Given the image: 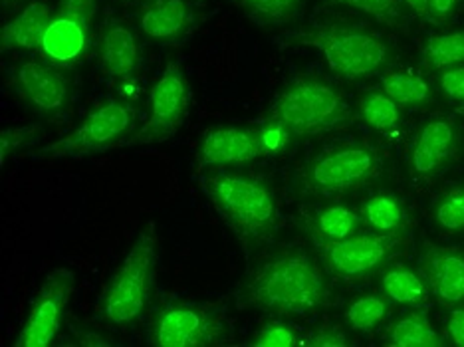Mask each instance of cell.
Masks as SVG:
<instances>
[{"label":"cell","mask_w":464,"mask_h":347,"mask_svg":"<svg viewBox=\"0 0 464 347\" xmlns=\"http://www.w3.org/2000/svg\"><path fill=\"white\" fill-rule=\"evenodd\" d=\"M151 335L153 343L161 347L220 345L230 338V323L227 315L215 308L175 304L157 313Z\"/></svg>","instance_id":"5"},{"label":"cell","mask_w":464,"mask_h":347,"mask_svg":"<svg viewBox=\"0 0 464 347\" xmlns=\"http://www.w3.org/2000/svg\"><path fill=\"white\" fill-rule=\"evenodd\" d=\"M188 23V6L185 0H155L143 10L141 30L153 40L179 36Z\"/></svg>","instance_id":"19"},{"label":"cell","mask_w":464,"mask_h":347,"mask_svg":"<svg viewBox=\"0 0 464 347\" xmlns=\"http://www.w3.org/2000/svg\"><path fill=\"white\" fill-rule=\"evenodd\" d=\"M312 44L318 48L328 66L347 78L367 76L382 68L387 60V44L373 34L352 28L318 30Z\"/></svg>","instance_id":"6"},{"label":"cell","mask_w":464,"mask_h":347,"mask_svg":"<svg viewBox=\"0 0 464 347\" xmlns=\"http://www.w3.org/2000/svg\"><path fill=\"white\" fill-rule=\"evenodd\" d=\"M28 133H30V130H26V128L5 130L3 133H0V159H3V165L8 159V155L13 153L18 145H23L26 141Z\"/></svg>","instance_id":"34"},{"label":"cell","mask_w":464,"mask_h":347,"mask_svg":"<svg viewBox=\"0 0 464 347\" xmlns=\"http://www.w3.org/2000/svg\"><path fill=\"white\" fill-rule=\"evenodd\" d=\"M401 3L407 5L417 14H429V0H401Z\"/></svg>","instance_id":"39"},{"label":"cell","mask_w":464,"mask_h":347,"mask_svg":"<svg viewBox=\"0 0 464 347\" xmlns=\"http://www.w3.org/2000/svg\"><path fill=\"white\" fill-rule=\"evenodd\" d=\"M447 330L452 343L464 347V308H455L450 312Z\"/></svg>","instance_id":"37"},{"label":"cell","mask_w":464,"mask_h":347,"mask_svg":"<svg viewBox=\"0 0 464 347\" xmlns=\"http://www.w3.org/2000/svg\"><path fill=\"white\" fill-rule=\"evenodd\" d=\"M360 113L369 128L389 131L399 123V105L385 92H369L360 100Z\"/></svg>","instance_id":"27"},{"label":"cell","mask_w":464,"mask_h":347,"mask_svg":"<svg viewBox=\"0 0 464 347\" xmlns=\"http://www.w3.org/2000/svg\"><path fill=\"white\" fill-rule=\"evenodd\" d=\"M383 92L399 108H407L429 98V83L411 72H392L383 80Z\"/></svg>","instance_id":"25"},{"label":"cell","mask_w":464,"mask_h":347,"mask_svg":"<svg viewBox=\"0 0 464 347\" xmlns=\"http://www.w3.org/2000/svg\"><path fill=\"white\" fill-rule=\"evenodd\" d=\"M266 157L260 128H218L205 135L198 149L200 167L245 165Z\"/></svg>","instance_id":"12"},{"label":"cell","mask_w":464,"mask_h":347,"mask_svg":"<svg viewBox=\"0 0 464 347\" xmlns=\"http://www.w3.org/2000/svg\"><path fill=\"white\" fill-rule=\"evenodd\" d=\"M50 23H52V8L46 3H42V0H34V3H30L23 13H20L14 20H10V23L3 28V36H0L3 50L40 48L42 36H44Z\"/></svg>","instance_id":"17"},{"label":"cell","mask_w":464,"mask_h":347,"mask_svg":"<svg viewBox=\"0 0 464 347\" xmlns=\"http://www.w3.org/2000/svg\"><path fill=\"white\" fill-rule=\"evenodd\" d=\"M72 290L73 275L70 270L58 268L52 272L28 313L23 332L18 333L14 347H48L60 330Z\"/></svg>","instance_id":"11"},{"label":"cell","mask_w":464,"mask_h":347,"mask_svg":"<svg viewBox=\"0 0 464 347\" xmlns=\"http://www.w3.org/2000/svg\"><path fill=\"white\" fill-rule=\"evenodd\" d=\"M314 238L320 240H340L362 233L363 217L355 210L335 205L320 210L314 218Z\"/></svg>","instance_id":"22"},{"label":"cell","mask_w":464,"mask_h":347,"mask_svg":"<svg viewBox=\"0 0 464 347\" xmlns=\"http://www.w3.org/2000/svg\"><path fill=\"white\" fill-rule=\"evenodd\" d=\"M198 181L208 201L240 238L248 255L276 233V198L262 183L237 175H200Z\"/></svg>","instance_id":"2"},{"label":"cell","mask_w":464,"mask_h":347,"mask_svg":"<svg viewBox=\"0 0 464 347\" xmlns=\"http://www.w3.org/2000/svg\"><path fill=\"white\" fill-rule=\"evenodd\" d=\"M347 113L342 93L320 80H300L272 105L270 120L286 125L294 138L332 130Z\"/></svg>","instance_id":"4"},{"label":"cell","mask_w":464,"mask_h":347,"mask_svg":"<svg viewBox=\"0 0 464 347\" xmlns=\"http://www.w3.org/2000/svg\"><path fill=\"white\" fill-rule=\"evenodd\" d=\"M305 0H242L245 13L262 26H280L296 18Z\"/></svg>","instance_id":"24"},{"label":"cell","mask_w":464,"mask_h":347,"mask_svg":"<svg viewBox=\"0 0 464 347\" xmlns=\"http://www.w3.org/2000/svg\"><path fill=\"white\" fill-rule=\"evenodd\" d=\"M457 149V130L447 120H432L420 128L411 149V169L415 175H435L450 161Z\"/></svg>","instance_id":"13"},{"label":"cell","mask_w":464,"mask_h":347,"mask_svg":"<svg viewBox=\"0 0 464 347\" xmlns=\"http://www.w3.org/2000/svg\"><path fill=\"white\" fill-rule=\"evenodd\" d=\"M294 343H296V340H294V332L280 322L266 323L265 328L256 333V338L252 340V345L256 347H290Z\"/></svg>","instance_id":"30"},{"label":"cell","mask_w":464,"mask_h":347,"mask_svg":"<svg viewBox=\"0 0 464 347\" xmlns=\"http://www.w3.org/2000/svg\"><path fill=\"white\" fill-rule=\"evenodd\" d=\"M389 343L397 347H437L442 345V340L425 313L411 312L392 325Z\"/></svg>","instance_id":"23"},{"label":"cell","mask_w":464,"mask_h":347,"mask_svg":"<svg viewBox=\"0 0 464 347\" xmlns=\"http://www.w3.org/2000/svg\"><path fill=\"white\" fill-rule=\"evenodd\" d=\"M260 138H262V143H265L266 155H274V153H280L284 147L290 143L294 135L290 133L286 125L268 118V121L260 128Z\"/></svg>","instance_id":"31"},{"label":"cell","mask_w":464,"mask_h":347,"mask_svg":"<svg viewBox=\"0 0 464 347\" xmlns=\"http://www.w3.org/2000/svg\"><path fill=\"white\" fill-rule=\"evenodd\" d=\"M425 58L430 68L447 70L464 62V33H450L429 38Z\"/></svg>","instance_id":"28"},{"label":"cell","mask_w":464,"mask_h":347,"mask_svg":"<svg viewBox=\"0 0 464 347\" xmlns=\"http://www.w3.org/2000/svg\"><path fill=\"white\" fill-rule=\"evenodd\" d=\"M382 290L387 300L401 306L423 308L429 304V284L409 268H389L382 276Z\"/></svg>","instance_id":"20"},{"label":"cell","mask_w":464,"mask_h":347,"mask_svg":"<svg viewBox=\"0 0 464 347\" xmlns=\"http://www.w3.org/2000/svg\"><path fill=\"white\" fill-rule=\"evenodd\" d=\"M18 83L26 98L42 111H54L66 100V82L56 70L28 62L18 70Z\"/></svg>","instance_id":"16"},{"label":"cell","mask_w":464,"mask_h":347,"mask_svg":"<svg viewBox=\"0 0 464 347\" xmlns=\"http://www.w3.org/2000/svg\"><path fill=\"white\" fill-rule=\"evenodd\" d=\"M157 265L155 225L150 223L137 235L123 265L115 272L103 296V318L125 325L140 315L151 296Z\"/></svg>","instance_id":"3"},{"label":"cell","mask_w":464,"mask_h":347,"mask_svg":"<svg viewBox=\"0 0 464 347\" xmlns=\"http://www.w3.org/2000/svg\"><path fill=\"white\" fill-rule=\"evenodd\" d=\"M133 125V110L121 101H110L92 111L76 131L56 143L46 145L38 155L50 157H82L98 153L115 145Z\"/></svg>","instance_id":"8"},{"label":"cell","mask_w":464,"mask_h":347,"mask_svg":"<svg viewBox=\"0 0 464 347\" xmlns=\"http://www.w3.org/2000/svg\"><path fill=\"white\" fill-rule=\"evenodd\" d=\"M440 88L449 98L464 101V66H452L442 70L440 73Z\"/></svg>","instance_id":"33"},{"label":"cell","mask_w":464,"mask_h":347,"mask_svg":"<svg viewBox=\"0 0 464 347\" xmlns=\"http://www.w3.org/2000/svg\"><path fill=\"white\" fill-rule=\"evenodd\" d=\"M240 304L272 313H305L328 300V282L308 255H288L268 262L240 294Z\"/></svg>","instance_id":"1"},{"label":"cell","mask_w":464,"mask_h":347,"mask_svg":"<svg viewBox=\"0 0 464 347\" xmlns=\"http://www.w3.org/2000/svg\"><path fill=\"white\" fill-rule=\"evenodd\" d=\"M379 157L367 147H342L314 159L304 171V183L315 193H343L360 187L377 171Z\"/></svg>","instance_id":"9"},{"label":"cell","mask_w":464,"mask_h":347,"mask_svg":"<svg viewBox=\"0 0 464 347\" xmlns=\"http://www.w3.org/2000/svg\"><path fill=\"white\" fill-rule=\"evenodd\" d=\"M334 3L357 8L362 10V13L373 14L383 20H392L393 16H397V6H399V0H334Z\"/></svg>","instance_id":"32"},{"label":"cell","mask_w":464,"mask_h":347,"mask_svg":"<svg viewBox=\"0 0 464 347\" xmlns=\"http://www.w3.org/2000/svg\"><path fill=\"white\" fill-rule=\"evenodd\" d=\"M459 0H429V14H435L437 18H447L452 14Z\"/></svg>","instance_id":"38"},{"label":"cell","mask_w":464,"mask_h":347,"mask_svg":"<svg viewBox=\"0 0 464 347\" xmlns=\"http://www.w3.org/2000/svg\"><path fill=\"white\" fill-rule=\"evenodd\" d=\"M140 48L130 28L115 24L105 30L102 40V64L108 76L128 78L137 68Z\"/></svg>","instance_id":"18"},{"label":"cell","mask_w":464,"mask_h":347,"mask_svg":"<svg viewBox=\"0 0 464 347\" xmlns=\"http://www.w3.org/2000/svg\"><path fill=\"white\" fill-rule=\"evenodd\" d=\"M435 218L440 228L450 230V233L462 230L464 228V191L452 193L442 198V201L437 205Z\"/></svg>","instance_id":"29"},{"label":"cell","mask_w":464,"mask_h":347,"mask_svg":"<svg viewBox=\"0 0 464 347\" xmlns=\"http://www.w3.org/2000/svg\"><path fill=\"white\" fill-rule=\"evenodd\" d=\"M96 10V0H62V13L78 16L82 20H90Z\"/></svg>","instance_id":"35"},{"label":"cell","mask_w":464,"mask_h":347,"mask_svg":"<svg viewBox=\"0 0 464 347\" xmlns=\"http://www.w3.org/2000/svg\"><path fill=\"white\" fill-rule=\"evenodd\" d=\"M88 44V23L78 16L60 13L52 18L50 26L42 36L40 48L58 64H70L78 60Z\"/></svg>","instance_id":"15"},{"label":"cell","mask_w":464,"mask_h":347,"mask_svg":"<svg viewBox=\"0 0 464 347\" xmlns=\"http://www.w3.org/2000/svg\"><path fill=\"white\" fill-rule=\"evenodd\" d=\"M308 345L335 347V345H347V340L343 338L342 330H337V328H322L318 333H314V338L308 342Z\"/></svg>","instance_id":"36"},{"label":"cell","mask_w":464,"mask_h":347,"mask_svg":"<svg viewBox=\"0 0 464 347\" xmlns=\"http://www.w3.org/2000/svg\"><path fill=\"white\" fill-rule=\"evenodd\" d=\"M387 298L369 294L353 300L345 310V322L355 332H373L387 318Z\"/></svg>","instance_id":"26"},{"label":"cell","mask_w":464,"mask_h":347,"mask_svg":"<svg viewBox=\"0 0 464 347\" xmlns=\"http://www.w3.org/2000/svg\"><path fill=\"white\" fill-rule=\"evenodd\" d=\"M423 275L429 290L442 304L464 302V255L459 250L432 248L425 256Z\"/></svg>","instance_id":"14"},{"label":"cell","mask_w":464,"mask_h":347,"mask_svg":"<svg viewBox=\"0 0 464 347\" xmlns=\"http://www.w3.org/2000/svg\"><path fill=\"white\" fill-rule=\"evenodd\" d=\"M362 217L365 227L383 235H397L407 220L403 205L392 195L369 197L362 207Z\"/></svg>","instance_id":"21"},{"label":"cell","mask_w":464,"mask_h":347,"mask_svg":"<svg viewBox=\"0 0 464 347\" xmlns=\"http://www.w3.org/2000/svg\"><path fill=\"white\" fill-rule=\"evenodd\" d=\"M151 113L143 130L137 131L128 145H143L163 141L177 131L188 110V86L183 70L169 64L151 90Z\"/></svg>","instance_id":"10"},{"label":"cell","mask_w":464,"mask_h":347,"mask_svg":"<svg viewBox=\"0 0 464 347\" xmlns=\"http://www.w3.org/2000/svg\"><path fill=\"white\" fill-rule=\"evenodd\" d=\"M324 265L340 278H365L383 266L397 245V235L357 233L340 240L315 238Z\"/></svg>","instance_id":"7"}]
</instances>
